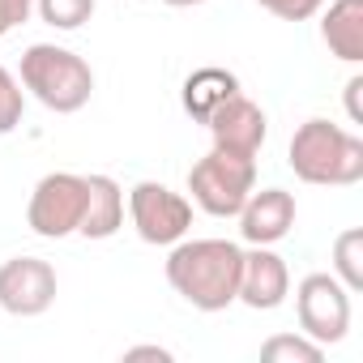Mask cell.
I'll use <instances>...</instances> for the list:
<instances>
[{"mask_svg":"<svg viewBox=\"0 0 363 363\" xmlns=\"http://www.w3.org/2000/svg\"><path fill=\"white\" fill-rule=\"evenodd\" d=\"M244 248L231 240H179L167 257L171 291L197 312H223L240 295Z\"/></svg>","mask_w":363,"mask_h":363,"instance_id":"1","label":"cell"},{"mask_svg":"<svg viewBox=\"0 0 363 363\" xmlns=\"http://www.w3.org/2000/svg\"><path fill=\"white\" fill-rule=\"evenodd\" d=\"M291 171L303 184H320V189H350L363 179V137H354L342 124L329 120H303L291 137L286 150Z\"/></svg>","mask_w":363,"mask_h":363,"instance_id":"2","label":"cell"},{"mask_svg":"<svg viewBox=\"0 0 363 363\" xmlns=\"http://www.w3.org/2000/svg\"><path fill=\"white\" fill-rule=\"evenodd\" d=\"M18 82L56 116L82 111L90 103V94H94V69L77 52L56 48V43H30L22 52Z\"/></svg>","mask_w":363,"mask_h":363,"instance_id":"3","label":"cell"},{"mask_svg":"<svg viewBox=\"0 0 363 363\" xmlns=\"http://www.w3.org/2000/svg\"><path fill=\"white\" fill-rule=\"evenodd\" d=\"M252 189H257V158L244 154L210 150L189 171V193L210 218H235Z\"/></svg>","mask_w":363,"mask_h":363,"instance_id":"4","label":"cell"},{"mask_svg":"<svg viewBox=\"0 0 363 363\" xmlns=\"http://www.w3.org/2000/svg\"><path fill=\"white\" fill-rule=\"evenodd\" d=\"M128 218H133V227L145 244L171 248L193 227V201L184 193H171L158 179H141L128 193Z\"/></svg>","mask_w":363,"mask_h":363,"instance_id":"5","label":"cell"},{"mask_svg":"<svg viewBox=\"0 0 363 363\" xmlns=\"http://www.w3.org/2000/svg\"><path fill=\"white\" fill-rule=\"evenodd\" d=\"M82 214H86V175H77V171L43 175L30 193V206H26V223L43 240L77 235Z\"/></svg>","mask_w":363,"mask_h":363,"instance_id":"6","label":"cell"},{"mask_svg":"<svg viewBox=\"0 0 363 363\" xmlns=\"http://www.w3.org/2000/svg\"><path fill=\"white\" fill-rule=\"evenodd\" d=\"M295 316L299 333L320 346H333L350 333V291L333 274H308L295 286Z\"/></svg>","mask_w":363,"mask_h":363,"instance_id":"7","label":"cell"},{"mask_svg":"<svg viewBox=\"0 0 363 363\" xmlns=\"http://www.w3.org/2000/svg\"><path fill=\"white\" fill-rule=\"evenodd\" d=\"M56 269L43 257H9L0 265V308L9 316H43L56 303Z\"/></svg>","mask_w":363,"mask_h":363,"instance_id":"8","label":"cell"},{"mask_svg":"<svg viewBox=\"0 0 363 363\" xmlns=\"http://www.w3.org/2000/svg\"><path fill=\"white\" fill-rule=\"evenodd\" d=\"M210 137H214V150H227V154H244V158H257L265 137H269V120L261 111V103H252L244 90L231 94L223 107H214V116L206 120Z\"/></svg>","mask_w":363,"mask_h":363,"instance_id":"9","label":"cell"},{"mask_svg":"<svg viewBox=\"0 0 363 363\" xmlns=\"http://www.w3.org/2000/svg\"><path fill=\"white\" fill-rule=\"evenodd\" d=\"M291 295V269L286 261L265 248V244H252V252H244V265H240V303H248L252 312H274L282 308Z\"/></svg>","mask_w":363,"mask_h":363,"instance_id":"10","label":"cell"},{"mask_svg":"<svg viewBox=\"0 0 363 363\" xmlns=\"http://www.w3.org/2000/svg\"><path fill=\"white\" fill-rule=\"evenodd\" d=\"M235 218H240L244 244H265V248H274V244L286 240L291 227H295V197H291L286 189H261V193L252 189L248 201H244V210H240Z\"/></svg>","mask_w":363,"mask_h":363,"instance_id":"11","label":"cell"},{"mask_svg":"<svg viewBox=\"0 0 363 363\" xmlns=\"http://www.w3.org/2000/svg\"><path fill=\"white\" fill-rule=\"evenodd\" d=\"M124 227V189L111 175H86V214L77 235L86 240H111Z\"/></svg>","mask_w":363,"mask_h":363,"instance_id":"12","label":"cell"},{"mask_svg":"<svg viewBox=\"0 0 363 363\" xmlns=\"http://www.w3.org/2000/svg\"><path fill=\"white\" fill-rule=\"evenodd\" d=\"M320 39L342 65H363V0H333L320 18Z\"/></svg>","mask_w":363,"mask_h":363,"instance_id":"13","label":"cell"},{"mask_svg":"<svg viewBox=\"0 0 363 363\" xmlns=\"http://www.w3.org/2000/svg\"><path fill=\"white\" fill-rule=\"evenodd\" d=\"M231 94H240V77L231 73V69H218V65H206V69H197V73H189V82H184V111L197 120V124H206L210 116H214V107H223Z\"/></svg>","mask_w":363,"mask_h":363,"instance_id":"14","label":"cell"},{"mask_svg":"<svg viewBox=\"0 0 363 363\" xmlns=\"http://www.w3.org/2000/svg\"><path fill=\"white\" fill-rule=\"evenodd\" d=\"M333 278L350 295L363 291V227H350L333 240Z\"/></svg>","mask_w":363,"mask_h":363,"instance_id":"15","label":"cell"},{"mask_svg":"<svg viewBox=\"0 0 363 363\" xmlns=\"http://www.w3.org/2000/svg\"><path fill=\"white\" fill-rule=\"evenodd\" d=\"M261 359L265 363H320L325 359V346L312 342L308 333H274L261 346Z\"/></svg>","mask_w":363,"mask_h":363,"instance_id":"16","label":"cell"},{"mask_svg":"<svg viewBox=\"0 0 363 363\" xmlns=\"http://www.w3.org/2000/svg\"><path fill=\"white\" fill-rule=\"evenodd\" d=\"M35 9L52 30H82L94 18V0H35Z\"/></svg>","mask_w":363,"mask_h":363,"instance_id":"17","label":"cell"},{"mask_svg":"<svg viewBox=\"0 0 363 363\" xmlns=\"http://www.w3.org/2000/svg\"><path fill=\"white\" fill-rule=\"evenodd\" d=\"M22 111H26V94H22V82L0 65V137L13 133L22 124Z\"/></svg>","mask_w":363,"mask_h":363,"instance_id":"18","label":"cell"},{"mask_svg":"<svg viewBox=\"0 0 363 363\" xmlns=\"http://www.w3.org/2000/svg\"><path fill=\"white\" fill-rule=\"evenodd\" d=\"M257 5L269 9L282 22H308V18H316L325 9V0H257Z\"/></svg>","mask_w":363,"mask_h":363,"instance_id":"19","label":"cell"},{"mask_svg":"<svg viewBox=\"0 0 363 363\" xmlns=\"http://www.w3.org/2000/svg\"><path fill=\"white\" fill-rule=\"evenodd\" d=\"M35 9V0H0V39H5L9 30H18Z\"/></svg>","mask_w":363,"mask_h":363,"instance_id":"20","label":"cell"},{"mask_svg":"<svg viewBox=\"0 0 363 363\" xmlns=\"http://www.w3.org/2000/svg\"><path fill=\"white\" fill-rule=\"evenodd\" d=\"M359 94H363V77H350V82H346V116H350L354 124H363V103H359Z\"/></svg>","mask_w":363,"mask_h":363,"instance_id":"21","label":"cell"},{"mask_svg":"<svg viewBox=\"0 0 363 363\" xmlns=\"http://www.w3.org/2000/svg\"><path fill=\"white\" fill-rule=\"evenodd\" d=\"M124 359H162V363H167V359H171V350H167V346H128V350H124Z\"/></svg>","mask_w":363,"mask_h":363,"instance_id":"22","label":"cell"},{"mask_svg":"<svg viewBox=\"0 0 363 363\" xmlns=\"http://www.w3.org/2000/svg\"><path fill=\"white\" fill-rule=\"evenodd\" d=\"M162 5H171V9H189V5H206V0H162Z\"/></svg>","mask_w":363,"mask_h":363,"instance_id":"23","label":"cell"}]
</instances>
